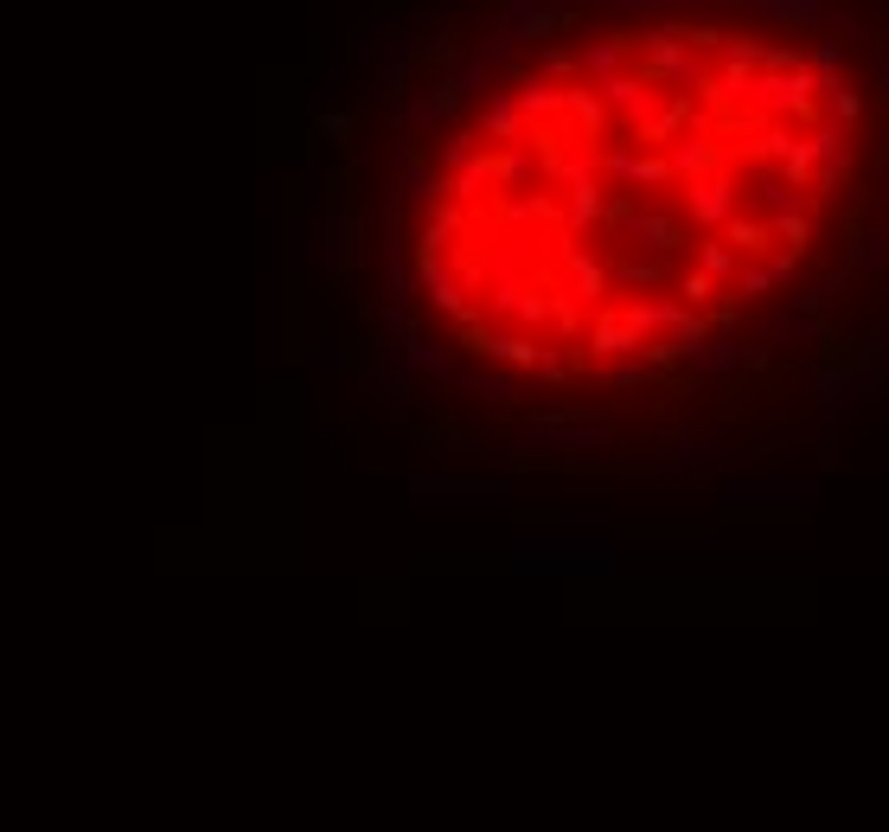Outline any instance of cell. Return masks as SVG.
<instances>
[{
    "instance_id": "1",
    "label": "cell",
    "mask_w": 889,
    "mask_h": 832,
    "mask_svg": "<svg viewBox=\"0 0 889 832\" xmlns=\"http://www.w3.org/2000/svg\"><path fill=\"white\" fill-rule=\"evenodd\" d=\"M819 97V71L813 65H794V71H762L749 90V110L755 115H813Z\"/></svg>"
},
{
    "instance_id": "4",
    "label": "cell",
    "mask_w": 889,
    "mask_h": 832,
    "mask_svg": "<svg viewBox=\"0 0 889 832\" xmlns=\"http://www.w3.org/2000/svg\"><path fill=\"white\" fill-rule=\"evenodd\" d=\"M640 346L646 340L628 327V314H621V307H601L589 321V334H583V352H576V359H583V372H589V366H608V359H633Z\"/></svg>"
},
{
    "instance_id": "10",
    "label": "cell",
    "mask_w": 889,
    "mask_h": 832,
    "mask_svg": "<svg viewBox=\"0 0 889 832\" xmlns=\"http://www.w3.org/2000/svg\"><path fill=\"white\" fill-rule=\"evenodd\" d=\"M359 65H384V71H404L409 65V38H404V20L391 13V20H378L359 45Z\"/></svg>"
},
{
    "instance_id": "29",
    "label": "cell",
    "mask_w": 889,
    "mask_h": 832,
    "mask_svg": "<svg viewBox=\"0 0 889 832\" xmlns=\"http://www.w3.org/2000/svg\"><path fill=\"white\" fill-rule=\"evenodd\" d=\"M576 372H583V359H570L563 346H544V359H538V379L544 384H570Z\"/></svg>"
},
{
    "instance_id": "37",
    "label": "cell",
    "mask_w": 889,
    "mask_h": 832,
    "mask_svg": "<svg viewBox=\"0 0 889 832\" xmlns=\"http://www.w3.org/2000/svg\"><path fill=\"white\" fill-rule=\"evenodd\" d=\"M877 167H884V173H889V135H884V148H877Z\"/></svg>"
},
{
    "instance_id": "34",
    "label": "cell",
    "mask_w": 889,
    "mask_h": 832,
    "mask_svg": "<svg viewBox=\"0 0 889 832\" xmlns=\"http://www.w3.org/2000/svg\"><path fill=\"white\" fill-rule=\"evenodd\" d=\"M870 77H877V97L889 103V52H877V58H870Z\"/></svg>"
},
{
    "instance_id": "12",
    "label": "cell",
    "mask_w": 889,
    "mask_h": 832,
    "mask_svg": "<svg viewBox=\"0 0 889 832\" xmlns=\"http://www.w3.org/2000/svg\"><path fill=\"white\" fill-rule=\"evenodd\" d=\"M672 257H621L615 263V289H628V295H653V289H672Z\"/></svg>"
},
{
    "instance_id": "24",
    "label": "cell",
    "mask_w": 889,
    "mask_h": 832,
    "mask_svg": "<svg viewBox=\"0 0 889 832\" xmlns=\"http://www.w3.org/2000/svg\"><path fill=\"white\" fill-rule=\"evenodd\" d=\"M513 321L531 327V334H544V327H551V289H525L519 307H513Z\"/></svg>"
},
{
    "instance_id": "15",
    "label": "cell",
    "mask_w": 889,
    "mask_h": 832,
    "mask_svg": "<svg viewBox=\"0 0 889 832\" xmlns=\"http://www.w3.org/2000/svg\"><path fill=\"white\" fill-rule=\"evenodd\" d=\"M730 493H736V499H762V493H787V499H813V493H819V481H813V474H800V481H755V474H736V481H730Z\"/></svg>"
},
{
    "instance_id": "8",
    "label": "cell",
    "mask_w": 889,
    "mask_h": 832,
    "mask_svg": "<svg viewBox=\"0 0 889 832\" xmlns=\"http://www.w3.org/2000/svg\"><path fill=\"white\" fill-rule=\"evenodd\" d=\"M563 289L583 295V302H601V295L615 289V263L583 257V250H576V231H563Z\"/></svg>"
},
{
    "instance_id": "18",
    "label": "cell",
    "mask_w": 889,
    "mask_h": 832,
    "mask_svg": "<svg viewBox=\"0 0 889 832\" xmlns=\"http://www.w3.org/2000/svg\"><path fill=\"white\" fill-rule=\"evenodd\" d=\"M768 218H775V237H780V244H787V250H800V257L813 250V212H800V205H787V212H768Z\"/></svg>"
},
{
    "instance_id": "25",
    "label": "cell",
    "mask_w": 889,
    "mask_h": 832,
    "mask_svg": "<svg viewBox=\"0 0 889 832\" xmlns=\"http://www.w3.org/2000/svg\"><path fill=\"white\" fill-rule=\"evenodd\" d=\"M538 71L556 77V83H576V77H589V71H583V52H563V45L538 52Z\"/></svg>"
},
{
    "instance_id": "28",
    "label": "cell",
    "mask_w": 889,
    "mask_h": 832,
    "mask_svg": "<svg viewBox=\"0 0 889 832\" xmlns=\"http://www.w3.org/2000/svg\"><path fill=\"white\" fill-rule=\"evenodd\" d=\"M608 7H628L640 20H660V13H698V7H717V0H608Z\"/></svg>"
},
{
    "instance_id": "21",
    "label": "cell",
    "mask_w": 889,
    "mask_h": 832,
    "mask_svg": "<svg viewBox=\"0 0 889 832\" xmlns=\"http://www.w3.org/2000/svg\"><path fill=\"white\" fill-rule=\"evenodd\" d=\"M780 334H787L794 346H825V334H832V321H825V314H800V307H794V314L780 321Z\"/></svg>"
},
{
    "instance_id": "6",
    "label": "cell",
    "mask_w": 889,
    "mask_h": 832,
    "mask_svg": "<svg viewBox=\"0 0 889 832\" xmlns=\"http://www.w3.org/2000/svg\"><path fill=\"white\" fill-rule=\"evenodd\" d=\"M570 199H563V231H595L601 218H608V199H615V187H608V173L595 167V173H583V180H570Z\"/></svg>"
},
{
    "instance_id": "32",
    "label": "cell",
    "mask_w": 889,
    "mask_h": 832,
    "mask_svg": "<svg viewBox=\"0 0 889 832\" xmlns=\"http://www.w3.org/2000/svg\"><path fill=\"white\" fill-rule=\"evenodd\" d=\"M807 65H813V71H839V65H845V38H832V45H813V52H807Z\"/></svg>"
},
{
    "instance_id": "27",
    "label": "cell",
    "mask_w": 889,
    "mask_h": 832,
    "mask_svg": "<svg viewBox=\"0 0 889 832\" xmlns=\"http://www.w3.org/2000/svg\"><path fill=\"white\" fill-rule=\"evenodd\" d=\"M775 282H780L775 263H749V269L736 276V282H730V295H736V302H755V295H768Z\"/></svg>"
},
{
    "instance_id": "33",
    "label": "cell",
    "mask_w": 889,
    "mask_h": 832,
    "mask_svg": "<svg viewBox=\"0 0 889 832\" xmlns=\"http://www.w3.org/2000/svg\"><path fill=\"white\" fill-rule=\"evenodd\" d=\"M768 359H775V352H768V340L742 346V366H749V372H762V366H768Z\"/></svg>"
},
{
    "instance_id": "16",
    "label": "cell",
    "mask_w": 889,
    "mask_h": 832,
    "mask_svg": "<svg viewBox=\"0 0 889 832\" xmlns=\"http://www.w3.org/2000/svg\"><path fill=\"white\" fill-rule=\"evenodd\" d=\"M404 366L416 372V379H436V384H442L448 379V346H429L423 334H409V340H404Z\"/></svg>"
},
{
    "instance_id": "26",
    "label": "cell",
    "mask_w": 889,
    "mask_h": 832,
    "mask_svg": "<svg viewBox=\"0 0 889 832\" xmlns=\"http://www.w3.org/2000/svg\"><path fill=\"white\" fill-rule=\"evenodd\" d=\"M474 397H486V404H513V391H519V379L513 372H474V379H461Z\"/></svg>"
},
{
    "instance_id": "3",
    "label": "cell",
    "mask_w": 889,
    "mask_h": 832,
    "mask_svg": "<svg viewBox=\"0 0 889 832\" xmlns=\"http://www.w3.org/2000/svg\"><path fill=\"white\" fill-rule=\"evenodd\" d=\"M621 237L640 244V250H653V257H678V250H685V237H698V225L685 218V205H640Z\"/></svg>"
},
{
    "instance_id": "11",
    "label": "cell",
    "mask_w": 889,
    "mask_h": 832,
    "mask_svg": "<svg viewBox=\"0 0 889 832\" xmlns=\"http://www.w3.org/2000/svg\"><path fill=\"white\" fill-rule=\"evenodd\" d=\"M845 263H852L857 276H884L889 269V218H877L870 231H852V237H845Z\"/></svg>"
},
{
    "instance_id": "23",
    "label": "cell",
    "mask_w": 889,
    "mask_h": 832,
    "mask_svg": "<svg viewBox=\"0 0 889 832\" xmlns=\"http://www.w3.org/2000/svg\"><path fill=\"white\" fill-rule=\"evenodd\" d=\"M755 199H762L768 212H787V205H800V187L775 167V173H762V180H755Z\"/></svg>"
},
{
    "instance_id": "13",
    "label": "cell",
    "mask_w": 889,
    "mask_h": 832,
    "mask_svg": "<svg viewBox=\"0 0 889 832\" xmlns=\"http://www.w3.org/2000/svg\"><path fill=\"white\" fill-rule=\"evenodd\" d=\"M819 97H825V115H839V122H852V128L864 122V97H857L839 71H819Z\"/></svg>"
},
{
    "instance_id": "30",
    "label": "cell",
    "mask_w": 889,
    "mask_h": 832,
    "mask_svg": "<svg viewBox=\"0 0 889 832\" xmlns=\"http://www.w3.org/2000/svg\"><path fill=\"white\" fill-rule=\"evenodd\" d=\"M352 128H359V115H352V110H339V115H320V135H327L334 148H346V142H352Z\"/></svg>"
},
{
    "instance_id": "20",
    "label": "cell",
    "mask_w": 889,
    "mask_h": 832,
    "mask_svg": "<svg viewBox=\"0 0 889 832\" xmlns=\"http://www.w3.org/2000/svg\"><path fill=\"white\" fill-rule=\"evenodd\" d=\"M672 289H678V295H685V302H691V307H705L710 295H717V289H723V282H717V276H710V269L685 263V269H678V276H672Z\"/></svg>"
},
{
    "instance_id": "22",
    "label": "cell",
    "mask_w": 889,
    "mask_h": 832,
    "mask_svg": "<svg viewBox=\"0 0 889 832\" xmlns=\"http://www.w3.org/2000/svg\"><path fill=\"white\" fill-rule=\"evenodd\" d=\"M698 372H705V379H730V372H742V346L736 340L705 346V352H698Z\"/></svg>"
},
{
    "instance_id": "36",
    "label": "cell",
    "mask_w": 889,
    "mask_h": 832,
    "mask_svg": "<svg viewBox=\"0 0 889 832\" xmlns=\"http://www.w3.org/2000/svg\"><path fill=\"white\" fill-rule=\"evenodd\" d=\"M531 77H538V65H506V83H513V90H525Z\"/></svg>"
},
{
    "instance_id": "17",
    "label": "cell",
    "mask_w": 889,
    "mask_h": 832,
    "mask_svg": "<svg viewBox=\"0 0 889 832\" xmlns=\"http://www.w3.org/2000/svg\"><path fill=\"white\" fill-rule=\"evenodd\" d=\"M583 295H570V289H551V334L563 346H576V334H583Z\"/></svg>"
},
{
    "instance_id": "2",
    "label": "cell",
    "mask_w": 889,
    "mask_h": 832,
    "mask_svg": "<svg viewBox=\"0 0 889 832\" xmlns=\"http://www.w3.org/2000/svg\"><path fill=\"white\" fill-rule=\"evenodd\" d=\"M678 205H685V218H691L698 231H723L730 218H736V173L717 167V173L685 180V187H678Z\"/></svg>"
},
{
    "instance_id": "31",
    "label": "cell",
    "mask_w": 889,
    "mask_h": 832,
    "mask_svg": "<svg viewBox=\"0 0 889 832\" xmlns=\"http://www.w3.org/2000/svg\"><path fill=\"white\" fill-rule=\"evenodd\" d=\"M423 442H429L436 454H454V442H461V429H454V423L442 416V423H429V429H423Z\"/></svg>"
},
{
    "instance_id": "19",
    "label": "cell",
    "mask_w": 889,
    "mask_h": 832,
    "mask_svg": "<svg viewBox=\"0 0 889 832\" xmlns=\"http://www.w3.org/2000/svg\"><path fill=\"white\" fill-rule=\"evenodd\" d=\"M780 173L794 180L800 192H813V173H819V148H813V135H800L794 148H787V160H780Z\"/></svg>"
},
{
    "instance_id": "7",
    "label": "cell",
    "mask_w": 889,
    "mask_h": 832,
    "mask_svg": "<svg viewBox=\"0 0 889 832\" xmlns=\"http://www.w3.org/2000/svg\"><path fill=\"white\" fill-rule=\"evenodd\" d=\"M409 493H423V499H486V506H506V499H513V481H461V474H429V468H416V474H409Z\"/></svg>"
},
{
    "instance_id": "9",
    "label": "cell",
    "mask_w": 889,
    "mask_h": 832,
    "mask_svg": "<svg viewBox=\"0 0 889 832\" xmlns=\"http://www.w3.org/2000/svg\"><path fill=\"white\" fill-rule=\"evenodd\" d=\"M481 128H486V135H493V148H513V142H525V128H531V115H525L519 90H493V97H486V115H481Z\"/></svg>"
},
{
    "instance_id": "5",
    "label": "cell",
    "mask_w": 889,
    "mask_h": 832,
    "mask_svg": "<svg viewBox=\"0 0 889 832\" xmlns=\"http://www.w3.org/2000/svg\"><path fill=\"white\" fill-rule=\"evenodd\" d=\"M608 544L589 538V544H519V570H570V576H583V570H608Z\"/></svg>"
},
{
    "instance_id": "14",
    "label": "cell",
    "mask_w": 889,
    "mask_h": 832,
    "mask_svg": "<svg viewBox=\"0 0 889 832\" xmlns=\"http://www.w3.org/2000/svg\"><path fill=\"white\" fill-rule=\"evenodd\" d=\"M723 237H730V244H736L742 257H762V250H775L780 237H775V218H730V225H723Z\"/></svg>"
},
{
    "instance_id": "35",
    "label": "cell",
    "mask_w": 889,
    "mask_h": 832,
    "mask_svg": "<svg viewBox=\"0 0 889 832\" xmlns=\"http://www.w3.org/2000/svg\"><path fill=\"white\" fill-rule=\"evenodd\" d=\"M825 26H832V33L845 38V45H852V38H864V26H857V20H845V13H832V20H825Z\"/></svg>"
}]
</instances>
